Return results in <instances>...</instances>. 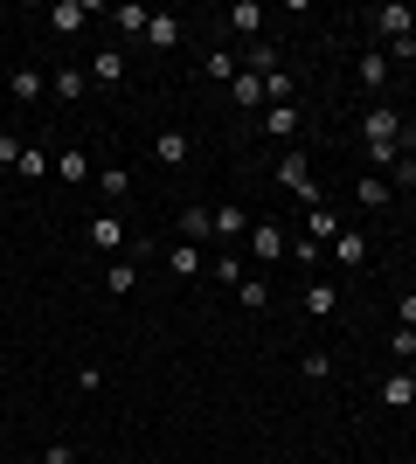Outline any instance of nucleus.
<instances>
[{
  "mask_svg": "<svg viewBox=\"0 0 416 464\" xmlns=\"http://www.w3.org/2000/svg\"><path fill=\"white\" fill-rule=\"evenodd\" d=\"M361 146H368V174L389 180V167L402 160V111H396V104H368V118H361Z\"/></svg>",
  "mask_w": 416,
  "mask_h": 464,
  "instance_id": "obj_1",
  "label": "nucleus"
},
{
  "mask_svg": "<svg viewBox=\"0 0 416 464\" xmlns=\"http://www.w3.org/2000/svg\"><path fill=\"white\" fill-rule=\"evenodd\" d=\"M368 21H375V49H389V42L416 35V7H410V0H382Z\"/></svg>",
  "mask_w": 416,
  "mask_h": 464,
  "instance_id": "obj_2",
  "label": "nucleus"
},
{
  "mask_svg": "<svg viewBox=\"0 0 416 464\" xmlns=\"http://www.w3.org/2000/svg\"><path fill=\"white\" fill-rule=\"evenodd\" d=\"M277 188L298 194L305 208H319V180H313V160H305V153H285V160H277Z\"/></svg>",
  "mask_w": 416,
  "mask_h": 464,
  "instance_id": "obj_3",
  "label": "nucleus"
},
{
  "mask_svg": "<svg viewBox=\"0 0 416 464\" xmlns=\"http://www.w3.org/2000/svg\"><path fill=\"white\" fill-rule=\"evenodd\" d=\"M243 250L257 256V264H277V256H292V236L277 229V222H250V236H243Z\"/></svg>",
  "mask_w": 416,
  "mask_h": 464,
  "instance_id": "obj_4",
  "label": "nucleus"
},
{
  "mask_svg": "<svg viewBox=\"0 0 416 464\" xmlns=\"http://www.w3.org/2000/svg\"><path fill=\"white\" fill-rule=\"evenodd\" d=\"M389 70H396V63H389V56H382V49H375V42H368V49H361V63H354V77L368 83V97H375V104H382V91L396 83V77H389Z\"/></svg>",
  "mask_w": 416,
  "mask_h": 464,
  "instance_id": "obj_5",
  "label": "nucleus"
},
{
  "mask_svg": "<svg viewBox=\"0 0 416 464\" xmlns=\"http://www.w3.org/2000/svg\"><path fill=\"white\" fill-rule=\"evenodd\" d=\"M83 21H98V0H56V7H49V28H56V35H83Z\"/></svg>",
  "mask_w": 416,
  "mask_h": 464,
  "instance_id": "obj_6",
  "label": "nucleus"
},
{
  "mask_svg": "<svg viewBox=\"0 0 416 464\" xmlns=\"http://www.w3.org/2000/svg\"><path fill=\"white\" fill-rule=\"evenodd\" d=\"M83 91H91V70H77V63L49 70V97H56V104H83Z\"/></svg>",
  "mask_w": 416,
  "mask_h": 464,
  "instance_id": "obj_7",
  "label": "nucleus"
},
{
  "mask_svg": "<svg viewBox=\"0 0 416 464\" xmlns=\"http://www.w3.org/2000/svg\"><path fill=\"white\" fill-rule=\"evenodd\" d=\"M326 256H334L340 271H368V236H361V229H340Z\"/></svg>",
  "mask_w": 416,
  "mask_h": 464,
  "instance_id": "obj_8",
  "label": "nucleus"
},
{
  "mask_svg": "<svg viewBox=\"0 0 416 464\" xmlns=\"http://www.w3.org/2000/svg\"><path fill=\"white\" fill-rule=\"evenodd\" d=\"M180 35H188V28H180V14H153V21H146V49H153V56H174Z\"/></svg>",
  "mask_w": 416,
  "mask_h": 464,
  "instance_id": "obj_9",
  "label": "nucleus"
},
{
  "mask_svg": "<svg viewBox=\"0 0 416 464\" xmlns=\"http://www.w3.org/2000/svg\"><path fill=\"white\" fill-rule=\"evenodd\" d=\"M104 21H111V28H119V35H132V42H146V7H139V0H119V7H104Z\"/></svg>",
  "mask_w": 416,
  "mask_h": 464,
  "instance_id": "obj_10",
  "label": "nucleus"
},
{
  "mask_svg": "<svg viewBox=\"0 0 416 464\" xmlns=\"http://www.w3.org/2000/svg\"><path fill=\"white\" fill-rule=\"evenodd\" d=\"M298 305L313 312V319H334V312H340V291H334V285H326V277H313V285L298 291Z\"/></svg>",
  "mask_w": 416,
  "mask_h": 464,
  "instance_id": "obj_11",
  "label": "nucleus"
},
{
  "mask_svg": "<svg viewBox=\"0 0 416 464\" xmlns=\"http://www.w3.org/2000/svg\"><path fill=\"white\" fill-rule=\"evenodd\" d=\"M188 153H195V146H188V132H174V125H167V132H153V160H160V167H188Z\"/></svg>",
  "mask_w": 416,
  "mask_h": 464,
  "instance_id": "obj_12",
  "label": "nucleus"
},
{
  "mask_svg": "<svg viewBox=\"0 0 416 464\" xmlns=\"http://www.w3.org/2000/svg\"><path fill=\"white\" fill-rule=\"evenodd\" d=\"M340 229H347V222H340V208H326V201H319V208H305V236H313V243H326V250H334Z\"/></svg>",
  "mask_w": 416,
  "mask_h": 464,
  "instance_id": "obj_13",
  "label": "nucleus"
},
{
  "mask_svg": "<svg viewBox=\"0 0 416 464\" xmlns=\"http://www.w3.org/2000/svg\"><path fill=\"white\" fill-rule=\"evenodd\" d=\"M56 180L63 188H83V180H91V153H83V146H63L56 153Z\"/></svg>",
  "mask_w": 416,
  "mask_h": 464,
  "instance_id": "obj_14",
  "label": "nucleus"
},
{
  "mask_svg": "<svg viewBox=\"0 0 416 464\" xmlns=\"http://www.w3.org/2000/svg\"><path fill=\"white\" fill-rule=\"evenodd\" d=\"M382 409H416V374L410 368H396L382 382Z\"/></svg>",
  "mask_w": 416,
  "mask_h": 464,
  "instance_id": "obj_15",
  "label": "nucleus"
},
{
  "mask_svg": "<svg viewBox=\"0 0 416 464\" xmlns=\"http://www.w3.org/2000/svg\"><path fill=\"white\" fill-rule=\"evenodd\" d=\"M91 243H98V250H125V243H132V229H125L119 215H91Z\"/></svg>",
  "mask_w": 416,
  "mask_h": 464,
  "instance_id": "obj_16",
  "label": "nucleus"
},
{
  "mask_svg": "<svg viewBox=\"0 0 416 464\" xmlns=\"http://www.w3.org/2000/svg\"><path fill=\"white\" fill-rule=\"evenodd\" d=\"M91 77H98V91H119V83H125V49H98Z\"/></svg>",
  "mask_w": 416,
  "mask_h": 464,
  "instance_id": "obj_17",
  "label": "nucleus"
},
{
  "mask_svg": "<svg viewBox=\"0 0 416 464\" xmlns=\"http://www.w3.org/2000/svg\"><path fill=\"white\" fill-rule=\"evenodd\" d=\"M229 104H237V111H264V77L237 70V83H229Z\"/></svg>",
  "mask_w": 416,
  "mask_h": 464,
  "instance_id": "obj_18",
  "label": "nucleus"
},
{
  "mask_svg": "<svg viewBox=\"0 0 416 464\" xmlns=\"http://www.w3.org/2000/svg\"><path fill=\"white\" fill-rule=\"evenodd\" d=\"M264 139H298V104H264Z\"/></svg>",
  "mask_w": 416,
  "mask_h": 464,
  "instance_id": "obj_19",
  "label": "nucleus"
},
{
  "mask_svg": "<svg viewBox=\"0 0 416 464\" xmlns=\"http://www.w3.org/2000/svg\"><path fill=\"white\" fill-rule=\"evenodd\" d=\"M42 91H49L42 70H15V77H7V97H15V104H42Z\"/></svg>",
  "mask_w": 416,
  "mask_h": 464,
  "instance_id": "obj_20",
  "label": "nucleus"
},
{
  "mask_svg": "<svg viewBox=\"0 0 416 464\" xmlns=\"http://www.w3.org/2000/svg\"><path fill=\"white\" fill-rule=\"evenodd\" d=\"M222 21H229L237 35H250V42L264 35V7H257V0H237V7H229V14H222Z\"/></svg>",
  "mask_w": 416,
  "mask_h": 464,
  "instance_id": "obj_21",
  "label": "nucleus"
},
{
  "mask_svg": "<svg viewBox=\"0 0 416 464\" xmlns=\"http://www.w3.org/2000/svg\"><path fill=\"white\" fill-rule=\"evenodd\" d=\"M354 201H361V208H389V201H396V188H389L382 174H361V180H354Z\"/></svg>",
  "mask_w": 416,
  "mask_h": 464,
  "instance_id": "obj_22",
  "label": "nucleus"
},
{
  "mask_svg": "<svg viewBox=\"0 0 416 464\" xmlns=\"http://www.w3.org/2000/svg\"><path fill=\"white\" fill-rule=\"evenodd\" d=\"M216 236H222V243H243V236H250V215H243L237 201H222V208H216Z\"/></svg>",
  "mask_w": 416,
  "mask_h": 464,
  "instance_id": "obj_23",
  "label": "nucleus"
},
{
  "mask_svg": "<svg viewBox=\"0 0 416 464\" xmlns=\"http://www.w3.org/2000/svg\"><path fill=\"white\" fill-rule=\"evenodd\" d=\"M167 271L174 277H201V250L195 243H167Z\"/></svg>",
  "mask_w": 416,
  "mask_h": 464,
  "instance_id": "obj_24",
  "label": "nucleus"
},
{
  "mask_svg": "<svg viewBox=\"0 0 416 464\" xmlns=\"http://www.w3.org/2000/svg\"><path fill=\"white\" fill-rule=\"evenodd\" d=\"M243 70H250V77H271V70H277V49H271V42H250V49H243Z\"/></svg>",
  "mask_w": 416,
  "mask_h": 464,
  "instance_id": "obj_25",
  "label": "nucleus"
},
{
  "mask_svg": "<svg viewBox=\"0 0 416 464\" xmlns=\"http://www.w3.org/2000/svg\"><path fill=\"white\" fill-rule=\"evenodd\" d=\"M180 236H188V243L216 236V208H180Z\"/></svg>",
  "mask_w": 416,
  "mask_h": 464,
  "instance_id": "obj_26",
  "label": "nucleus"
},
{
  "mask_svg": "<svg viewBox=\"0 0 416 464\" xmlns=\"http://www.w3.org/2000/svg\"><path fill=\"white\" fill-rule=\"evenodd\" d=\"M104 291H111V298H132L139 291V264H111V271H104Z\"/></svg>",
  "mask_w": 416,
  "mask_h": 464,
  "instance_id": "obj_27",
  "label": "nucleus"
},
{
  "mask_svg": "<svg viewBox=\"0 0 416 464\" xmlns=\"http://www.w3.org/2000/svg\"><path fill=\"white\" fill-rule=\"evenodd\" d=\"M243 56H229V49H208V63H201V77H222V83H237Z\"/></svg>",
  "mask_w": 416,
  "mask_h": 464,
  "instance_id": "obj_28",
  "label": "nucleus"
},
{
  "mask_svg": "<svg viewBox=\"0 0 416 464\" xmlns=\"http://www.w3.org/2000/svg\"><path fill=\"white\" fill-rule=\"evenodd\" d=\"M98 194H104V201H125V194H132V174H125V167H104V174H98Z\"/></svg>",
  "mask_w": 416,
  "mask_h": 464,
  "instance_id": "obj_29",
  "label": "nucleus"
},
{
  "mask_svg": "<svg viewBox=\"0 0 416 464\" xmlns=\"http://www.w3.org/2000/svg\"><path fill=\"white\" fill-rule=\"evenodd\" d=\"M237 305L264 312V305H271V285H264V277H243V285H237Z\"/></svg>",
  "mask_w": 416,
  "mask_h": 464,
  "instance_id": "obj_30",
  "label": "nucleus"
},
{
  "mask_svg": "<svg viewBox=\"0 0 416 464\" xmlns=\"http://www.w3.org/2000/svg\"><path fill=\"white\" fill-rule=\"evenodd\" d=\"M319 256H326V243H313V236H292V264H305V271H319Z\"/></svg>",
  "mask_w": 416,
  "mask_h": 464,
  "instance_id": "obj_31",
  "label": "nucleus"
},
{
  "mask_svg": "<svg viewBox=\"0 0 416 464\" xmlns=\"http://www.w3.org/2000/svg\"><path fill=\"white\" fill-rule=\"evenodd\" d=\"M292 91H298V77H285V70L264 77V97H271V104H292Z\"/></svg>",
  "mask_w": 416,
  "mask_h": 464,
  "instance_id": "obj_32",
  "label": "nucleus"
},
{
  "mask_svg": "<svg viewBox=\"0 0 416 464\" xmlns=\"http://www.w3.org/2000/svg\"><path fill=\"white\" fill-rule=\"evenodd\" d=\"M389 353L410 368V361H416V326H396V333H389Z\"/></svg>",
  "mask_w": 416,
  "mask_h": 464,
  "instance_id": "obj_33",
  "label": "nucleus"
},
{
  "mask_svg": "<svg viewBox=\"0 0 416 464\" xmlns=\"http://www.w3.org/2000/svg\"><path fill=\"white\" fill-rule=\"evenodd\" d=\"M49 167H56V160L42 153V146H28V153H21V167H15V174H28V180H42V174H49Z\"/></svg>",
  "mask_w": 416,
  "mask_h": 464,
  "instance_id": "obj_34",
  "label": "nucleus"
},
{
  "mask_svg": "<svg viewBox=\"0 0 416 464\" xmlns=\"http://www.w3.org/2000/svg\"><path fill=\"white\" fill-rule=\"evenodd\" d=\"M21 153H28V139H21V132H0V167H21Z\"/></svg>",
  "mask_w": 416,
  "mask_h": 464,
  "instance_id": "obj_35",
  "label": "nucleus"
},
{
  "mask_svg": "<svg viewBox=\"0 0 416 464\" xmlns=\"http://www.w3.org/2000/svg\"><path fill=\"white\" fill-rule=\"evenodd\" d=\"M389 188H416V153H402L396 167H389Z\"/></svg>",
  "mask_w": 416,
  "mask_h": 464,
  "instance_id": "obj_36",
  "label": "nucleus"
},
{
  "mask_svg": "<svg viewBox=\"0 0 416 464\" xmlns=\"http://www.w3.org/2000/svg\"><path fill=\"white\" fill-rule=\"evenodd\" d=\"M298 368H305V382H326V374H334V353H305Z\"/></svg>",
  "mask_w": 416,
  "mask_h": 464,
  "instance_id": "obj_37",
  "label": "nucleus"
},
{
  "mask_svg": "<svg viewBox=\"0 0 416 464\" xmlns=\"http://www.w3.org/2000/svg\"><path fill=\"white\" fill-rule=\"evenodd\" d=\"M382 56H389V63H416V35H402V42H389V49H382Z\"/></svg>",
  "mask_w": 416,
  "mask_h": 464,
  "instance_id": "obj_38",
  "label": "nucleus"
},
{
  "mask_svg": "<svg viewBox=\"0 0 416 464\" xmlns=\"http://www.w3.org/2000/svg\"><path fill=\"white\" fill-rule=\"evenodd\" d=\"M42 464H77V450H70V444H49V450H42Z\"/></svg>",
  "mask_w": 416,
  "mask_h": 464,
  "instance_id": "obj_39",
  "label": "nucleus"
},
{
  "mask_svg": "<svg viewBox=\"0 0 416 464\" xmlns=\"http://www.w3.org/2000/svg\"><path fill=\"white\" fill-rule=\"evenodd\" d=\"M396 326H416V291H410V298H396Z\"/></svg>",
  "mask_w": 416,
  "mask_h": 464,
  "instance_id": "obj_40",
  "label": "nucleus"
},
{
  "mask_svg": "<svg viewBox=\"0 0 416 464\" xmlns=\"http://www.w3.org/2000/svg\"><path fill=\"white\" fill-rule=\"evenodd\" d=\"M21 464H42V458H21Z\"/></svg>",
  "mask_w": 416,
  "mask_h": 464,
  "instance_id": "obj_41",
  "label": "nucleus"
}]
</instances>
